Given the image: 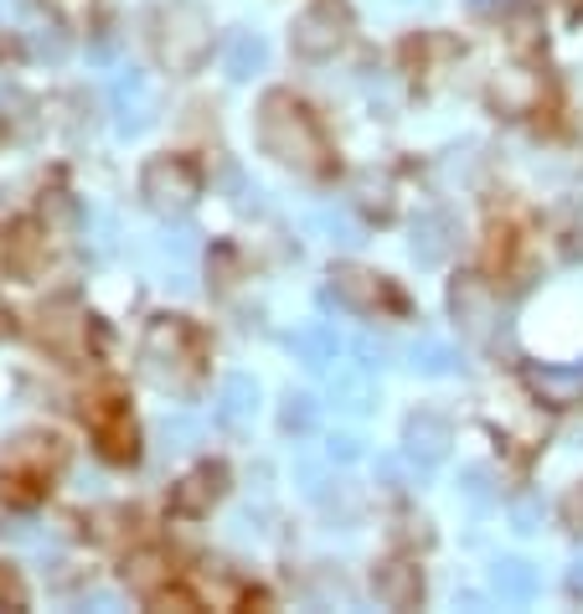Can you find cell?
Instances as JSON below:
<instances>
[{"label":"cell","mask_w":583,"mask_h":614,"mask_svg":"<svg viewBox=\"0 0 583 614\" xmlns=\"http://www.w3.org/2000/svg\"><path fill=\"white\" fill-rule=\"evenodd\" d=\"M196 192H202V171L186 155H155L145 165V196L161 212H181Z\"/></svg>","instance_id":"7a4b0ae2"},{"label":"cell","mask_w":583,"mask_h":614,"mask_svg":"<svg viewBox=\"0 0 583 614\" xmlns=\"http://www.w3.org/2000/svg\"><path fill=\"white\" fill-rule=\"evenodd\" d=\"M217 491H223V470H196V475H186L176 485L171 511H176V516H202V511L217 501Z\"/></svg>","instance_id":"277c9868"},{"label":"cell","mask_w":583,"mask_h":614,"mask_svg":"<svg viewBox=\"0 0 583 614\" xmlns=\"http://www.w3.org/2000/svg\"><path fill=\"white\" fill-rule=\"evenodd\" d=\"M47 264V238L37 223H11L0 238V269L11 279H37Z\"/></svg>","instance_id":"3957f363"},{"label":"cell","mask_w":583,"mask_h":614,"mask_svg":"<svg viewBox=\"0 0 583 614\" xmlns=\"http://www.w3.org/2000/svg\"><path fill=\"white\" fill-rule=\"evenodd\" d=\"M124 579H130L135 589H145V594H155V579H165V584H171V569H161V557L140 553V557H130V563H124Z\"/></svg>","instance_id":"5b68a950"},{"label":"cell","mask_w":583,"mask_h":614,"mask_svg":"<svg viewBox=\"0 0 583 614\" xmlns=\"http://www.w3.org/2000/svg\"><path fill=\"white\" fill-rule=\"evenodd\" d=\"M569 522H573V526H579V532H583V491H579V495H573V501H569Z\"/></svg>","instance_id":"52a82bcc"},{"label":"cell","mask_w":583,"mask_h":614,"mask_svg":"<svg viewBox=\"0 0 583 614\" xmlns=\"http://www.w3.org/2000/svg\"><path fill=\"white\" fill-rule=\"evenodd\" d=\"M21 604H27V589H21L16 569H6V563H0V610H21Z\"/></svg>","instance_id":"8992f818"},{"label":"cell","mask_w":583,"mask_h":614,"mask_svg":"<svg viewBox=\"0 0 583 614\" xmlns=\"http://www.w3.org/2000/svg\"><path fill=\"white\" fill-rule=\"evenodd\" d=\"M11 330H16V315L6 310V305H0V336H11Z\"/></svg>","instance_id":"ba28073f"},{"label":"cell","mask_w":583,"mask_h":614,"mask_svg":"<svg viewBox=\"0 0 583 614\" xmlns=\"http://www.w3.org/2000/svg\"><path fill=\"white\" fill-rule=\"evenodd\" d=\"M258 120H274L285 124V135L279 130H264V145H269L279 161H299V165H315L310 155H326V140H320V130H315L310 109H299L295 99H285V93H269L264 99V114Z\"/></svg>","instance_id":"6da1fadb"}]
</instances>
